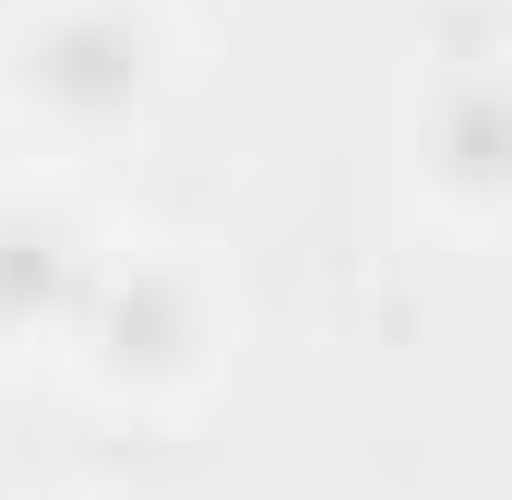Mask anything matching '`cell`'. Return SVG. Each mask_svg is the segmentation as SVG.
<instances>
[{"label": "cell", "mask_w": 512, "mask_h": 500, "mask_svg": "<svg viewBox=\"0 0 512 500\" xmlns=\"http://www.w3.org/2000/svg\"><path fill=\"white\" fill-rule=\"evenodd\" d=\"M179 36L155 0H36L12 24V108L60 143H120L167 108Z\"/></svg>", "instance_id": "obj_1"}, {"label": "cell", "mask_w": 512, "mask_h": 500, "mask_svg": "<svg viewBox=\"0 0 512 500\" xmlns=\"http://www.w3.org/2000/svg\"><path fill=\"white\" fill-rule=\"evenodd\" d=\"M60 346L84 358L96 393H120V405H179V393H203L215 358H227L215 274L179 262V250H96L84 310H72Z\"/></svg>", "instance_id": "obj_2"}, {"label": "cell", "mask_w": 512, "mask_h": 500, "mask_svg": "<svg viewBox=\"0 0 512 500\" xmlns=\"http://www.w3.org/2000/svg\"><path fill=\"white\" fill-rule=\"evenodd\" d=\"M96 274V227L60 191H0V346H60Z\"/></svg>", "instance_id": "obj_3"}, {"label": "cell", "mask_w": 512, "mask_h": 500, "mask_svg": "<svg viewBox=\"0 0 512 500\" xmlns=\"http://www.w3.org/2000/svg\"><path fill=\"white\" fill-rule=\"evenodd\" d=\"M417 191H429L453 227H501L512 131H501V84H489V72H465V84L429 96V120H417Z\"/></svg>", "instance_id": "obj_4"}]
</instances>
